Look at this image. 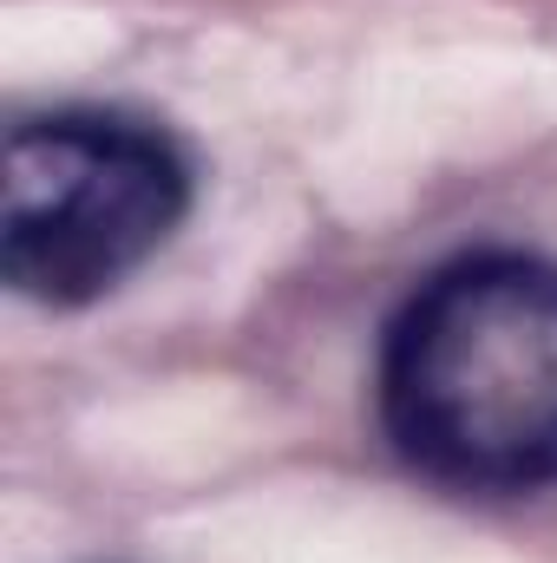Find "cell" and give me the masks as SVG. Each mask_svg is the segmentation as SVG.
<instances>
[{
  "label": "cell",
  "instance_id": "obj_1",
  "mask_svg": "<svg viewBox=\"0 0 557 563\" xmlns=\"http://www.w3.org/2000/svg\"><path fill=\"white\" fill-rule=\"evenodd\" d=\"M394 452L452 492L557 485V269L466 256L414 288L381 347Z\"/></svg>",
  "mask_w": 557,
  "mask_h": 563
},
{
  "label": "cell",
  "instance_id": "obj_2",
  "mask_svg": "<svg viewBox=\"0 0 557 563\" xmlns=\"http://www.w3.org/2000/svg\"><path fill=\"white\" fill-rule=\"evenodd\" d=\"M190 203L184 151L144 119H26L0 170V269L46 308H79L139 269Z\"/></svg>",
  "mask_w": 557,
  "mask_h": 563
}]
</instances>
